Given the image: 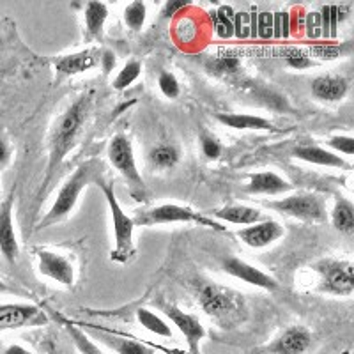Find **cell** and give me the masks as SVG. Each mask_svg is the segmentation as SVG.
Wrapping results in <instances>:
<instances>
[{
    "instance_id": "cell-35",
    "label": "cell",
    "mask_w": 354,
    "mask_h": 354,
    "mask_svg": "<svg viewBox=\"0 0 354 354\" xmlns=\"http://www.w3.org/2000/svg\"><path fill=\"white\" fill-rule=\"evenodd\" d=\"M158 84H160L161 93L165 94L167 97H170V100H176V97L179 96V91H181V87H179V82L176 80V77H174L172 73H169V71L160 73Z\"/></svg>"
},
{
    "instance_id": "cell-1",
    "label": "cell",
    "mask_w": 354,
    "mask_h": 354,
    "mask_svg": "<svg viewBox=\"0 0 354 354\" xmlns=\"http://www.w3.org/2000/svg\"><path fill=\"white\" fill-rule=\"evenodd\" d=\"M85 112H87V100L80 97L75 105L66 110L64 115L57 122L55 129H53L52 142H50V163L48 170H46V181L52 179L53 172H55V169L62 161V158L68 154L73 140L77 137L78 129L82 128Z\"/></svg>"
},
{
    "instance_id": "cell-5",
    "label": "cell",
    "mask_w": 354,
    "mask_h": 354,
    "mask_svg": "<svg viewBox=\"0 0 354 354\" xmlns=\"http://www.w3.org/2000/svg\"><path fill=\"white\" fill-rule=\"evenodd\" d=\"M270 205L273 209L280 211V213L299 218V220L324 221V218H326L324 205L315 195H292V197L273 202Z\"/></svg>"
},
{
    "instance_id": "cell-8",
    "label": "cell",
    "mask_w": 354,
    "mask_h": 354,
    "mask_svg": "<svg viewBox=\"0 0 354 354\" xmlns=\"http://www.w3.org/2000/svg\"><path fill=\"white\" fill-rule=\"evenodd\" d=\"M324 280V289L337 294H349L353 290V264L351 262H324L319 268Z\"/></svg>"
},
{
    "instance_id": "cell-29",
    "label": "cell",
    "mask_w": 354,
    "mask_h": 354,
    "mask_svg": "<svg viewBox=\"0 0 354 354\" xmlns=\"http://www.w3.org/2000/svg\"><path fill=\"white\" fill-rule=\"evenodd\" d=\"M64 324L66 328H68L69 337L73 338L75 346H77L78 351H80V354H103L93 342H91V340H88V337H85V333H82L80 330H77V328L73 326V324H69L68 321H64Z\"/></svg>"
},
{
    "instance_id": "cell-31",
    "label": "cell",
    "mask_w": 354,
    "mask_h": 354,
    "mask_svg": "<svg viewBox=\"0 0 354 354\" xmlns=\"http://www.w3.org/2000/svg\"><path fill=\"white\" fill-rule=\"evenodd\" d=\"M197 24H195L192 18H179L176 25V36L179 39V43L189 44L192 41L197 39Z\"/></svg>"
},
{
    "instance_id": "cell-47",
    "label": "cell",
    "mask_w": 354,
    "mask_h": 354,
    "mask_svg": "<svg viewBox=\"0 0 354 354\" xmlns=\"http://www.w3.org/2000/svg\"><path fill=\"white\" fill-rule=\"evenodd\" d=\"M8 290H9V287L6 286V283L2 282V280H0V292H8Z\"/></svg>"
},
{
    "instance_id": "cell-6",
    "label": "cell",
    "mask_w": 354,
    "mask_h": 354,
    "mask_svg": "<svg viewBox=\"0 0 354 354\" xmlns=\"http://www.w3.org/2000/svg\"><path fill=\"white\" fill-rule=\"evenodd\" d=\"M109 158L110 161H112V165L115 167L131 185L140 186V188L144 189V183H142L137 163H135V156H133L131 144H129V140L124 135H117V137L110 142Z\"/></svg>"
},
{
    "instance_id": "cell-37",
    "label": "cell",
    "mask_w": 354,
    "mask_h": 354,
    "mask_svg": "<svg viewBox=\"0 0 354 354\" xmlns=\"http://www.w3.org/2000/svg\"><path fill=\"white\" fill-rule=\"evenodd\" d=\"M286 61L294 69H306L312 66V59L308 57V53L299 48H287Z\"/></svg>"
},
{
    "instance_id": "cell-10",
    "label": "cell",
    "mask_w": 354,
    "mask_h": 354,
    "mask_svg": "<svg viewBox=\"0 0 354 354\" xmlns=\"http://www.w3.org/2000/svg\"><path fill=\"white\" fill-rule=\"evenodd\" d=\"M0 254L11 264L18 257V241L12 225V195L0 205Z\"/></svg>"
},
{
    "instance_id": "cell-43",
    "label": "cell",
    "mask_w": 354,
    "mask_h": 354,
    "mask_svg": "<svg viewBox=\"0 0 354 354\" xmlns=\"http://www.w3.org/2000/svg\"><path fill=\"white\" fill-rule=\"evenodd\" d=\"M186 6H188V2H167L165 8H163V17L174 18L177 12H181Z\"/></svg>"
},
{
    "instance_id": "cell-27",
    "label": "cell",
    "mask_w": 354,
    "mask_h": 354,
    "mask_svg": "<svg viewBox=\"0 0 354 354\" xmlns=\"http://www.w3.org/2000/svg\"><path fill=\"white\" fill-rule=\"evenodd\" d=\"M140 73H142L140 62L137 61L128 62V64L122 68V71L117 75L115 82H113V87H115L117 91H124V88H128L133 82L137 80Z\"/></svg>"
},
{
    "instance_id": "cell-13",
    "label": "cell",
    "mask_w": 354,
    "mask_h": 354,
    "mask_svg": "<svg viewBox=\"0 0 354 354\" xmlns=\"http://www.w3.org/2000/svg\"><path fill=\"white\" fill-rule=\"evenodd\" d=\"M282 234V225H278L277 221H262V223H252L246 229L239 230V238L252 248H264L277 241Z\"/></svg>"
},
{
    "instance_id": "cell-19",
    "label": "cell",
    "mask_w": 354,
    "mask_h": 354,
    "mask_svg": "<svg viewBox=\"0 0 354 354\" xmlns=\"http://www.w3.org/2000/svg\"><path fill=\"white\" fill-rule=\"evenodd\" d=\"M97 62L96 53L87 50V52L73 53V55L62 57L61 61H57L55 68L57 71L62 73V75H78V73H84L87 69L94 68Z\"/></svg>"
},
{
    "instance_id": "cell-22",
    "label": "cell",
    "mask_w": 354,
    "mask_h": 354,
    "mask_svg": "<svg viewBox=\"0 0 354 354\" xmlns=\"http://www.w3.org/2000/svg\"><path fill=\"white\" fill-rule=\"evenodd\" d=\"M234 15H236V11L232 9V6H220L216 11L211 12L214 32L221 39L234 37Z\"/></svg>"
},
{
    "instance_id": "cell-12",
    "label": "cell",
    "mask_w": 354,
    "mask_h": 354,
    "mask_svg": "<svg viewBox=\"0 0 354 354\" xmlns=\"http://www.w3.org/2000/svg\"><path fill=\"white\" fill-rule=\"evenodd\" d=\"M37 255H39V271L44 277L52 278L62 286H73L75 274H73L71 264L64 257L46 252V250H39Z\"/></svg>"
},
{
    "instance_id": "cell-23",
    "label": "cell",
    "mask_w": 354,
    "mask_h": 354,
    "mask_svg": "<svg viewBox=\"0 0 354 354\" xmlns=\"http://www.w3.org/2000/svg\"><path fill=\"white\" fill-rule=\"evenodd\" d=\"M106 6L103 2H88L85 9V24L91 36H100L106 20Z\"/></svg>"
},
{
    "instance_id": "cell-18",
    "label": "cell",
    "mask_w": 354,
    "mask_h": 354,
    "mask_svg": "<svg viewBox=\"0 0 354 354\" xmlns=\"http://www.w3.org/2000/svg\"><path fill=\"white\" fill-rule=\"evenodd\" d=\"M292 156L298 158V160L306 161V163H314V165L321 167H347L346 161L342 158L335 156L330 151H324L321 147H315V145H308V147H296L292 151Z\"/></svg>"
},
{
    "instance_id": "cell-17",
    "label": "cell",
    "mask_w": 354,
    "mask_h": 354,
    "mask_svg": "<svg viewBox=\"0 0 354 354\" xmlns=\"http://www.w3.org/2000/svg\"><path fill=\"white\" fill-rule=\"evenodd\" d=\"M290 189V185L283 181L282 177L273 172H259L250 177L248 192L250 194H270L277 195Z\"/></svg>"
},
{
    "instance_id": "cell-39",
    "label": "cell",
    "mask_w": 354,
    "mask_h": 354,
    "mask_svg": "<svg viewBox=\"0 0 354 354\" xmlns=\"http://www.w3.org/2000/svg\"><path fill=\"white\" fill-rule=\"evenodd\" d=\"M310 52L314 53L315 57H319L321 61H331V59L340 55V46H335V44H328V43L312 44Z\"/></svg>"
},
{
    "instance_id": "cell-28",
    "label": "cell",
    "mask_w": 354,
    "mask_h": 354,
    "mask_svg": "<svg viewBox=\"0 0 354 354\" xmlns=\"http://www.w3.org/2000/svg\"><path fill=\"white\" fill-rule=\"evenodd\" d=\"M211 73H214L216 77H227V75H234L239 69V59L238 57H218L214 61L209 62Z\"/></svg>"
},
{
    "instance_id": "cell-20",
    "label": "cell",
    "mask_w": 354,
    "mask_h": 354,
    "mask_svg": "<svg viewBox=\"0 0 354 354\" xmlns=\"http://www.w3.org/2000/svg\"><path fill=\"white\" fill-rule=\"evenodd\" d=\"M216 119L221 124L236 129H268V131L274 129L270 121L257 115H246V113H218Z\"/></svg>"
},
{
    "instance_id": "cell-2",
    "label": "cell",
    "mask_w": 354,
    "mask_h": 354,
    "mask_svg": "<svg viewBox=\"0 0 354 354\" xmlns=\"http://www.w3.org/2000/svg\"><path fill=\"white\" fill-rule=\"evenodd\" d=\"M105 194L109 202L110 213H112L113 232H115V250L112 252V261L126 262L133 254V227L135 221L121 209V205L113 195V186L110 183H97Z\"/></svg>"
},
{
    "instance_id": "cell-7",
    "label": "cell",
    "mask_w": 354,
    "mask_h": 354,
    "mask_svg": "<svg viewBox=\"0 0 354 354\" xmlns=\"http://www.w3.org/2000/svg\"><path fill=\"white\" fill-rule=\"evenodd\" d=\"M163 312L167 314V317L176 324V328L185 335V338L188 340V346L192 349V353L198 354V344H201L202 338L205 337V330L201 322L194 317V315L185 314L183 310H179L174 305H161Z\"/></svg>"
},
{
    "instance_id": "cell-42",
    "label": "cell",
    "mask_w": 354,
    "mask_h": 354,
    "mask_svg": "<svg viewBox=\"0 0 354 354\" xmlns=\"http://www.w3.org/2000/svg\"><path fill=\"white\" fill-rule=\"evenodd\" d=\"M321 25H322V37L324 39H331V9L330 6H322L321 11Z\"/></svg>"
},
{
    "instance_id": "cell-44",
    "label": "cell",
    "mask_w": 354,
    "mask_h": 354,
    "mask_svg": "<svg viewBox=\"0 0 354 354\" xmlns=\"http://www.w3.org/2000/svg\"><path fill=\"white\" fill-rule=\"evenodd\" d=\"M100 62H101V66H103V71L110 73L113 68H115V55L106 50V52H103L100 55Z\"/></svg>"
},
{
    "instance_id": "cell-34",
    "label": "cell",
    "mask_w": 354,
    "mask_h": 354,
    "mask_svg": "<svg viewBox=\"0 0 354 354\" xmlns=\"http://www.w3.org/2000/svg\"><path fill=\"white\" fill-rule=\"evenodd\" d=\"M252 34V20L250 12L239 11L234 15V37L238 39H248Z\"/></svg>"
},
{
    "instance_id": "cell-38",
    "label": "cell",
    "mask_w": 354,
    "mask_h": 354,
    "mask_svg": "<svg viewBox=\"0 0 354 354\" xmlns=\"http://www.w3.org/2000/svg\"><path fill=\"white\" fill-rule=\"evenodd\" d=\"M305 32L308 39H319V37H322L321 15H319V12H308V15H306Z\"/></svg>"
},
{
    "instance_id": "cell-4",
    "label": "cell",
    "mask_w": 354,
    "mask_h": 354,
    "mask_svg": "<svg viewBox=\"0 0 354 354\" xmlns=\"http://www.w3.org/2000/svg\"><path fill=\"white\" fill-rule=\"evenodd\" d=\"M176 221H186V223H198V225L211 227L214 230H223V225L213 220H207L195 211L183 207L177 204H163L160 207L147 211L140 216L138 223L142 225H158V223H176Z\"/></svg>"
},
{
    "instance_id": "cell-36",
    "label": "cell",
    "mask_w": 354,
    "mask_h": 354,
    "mask_svg": "<svg viewBox=\"0 0 354 354\" xmlns=\"http://www.w3.org/2000/svg\"><path fill=\"white\" fill-rule=\"evenodd\" d=\"M257 37L264 41L273 39V12H257Z\"/></svg>"
},
{
    "instance_id": "cell-33",
    "label": "cell",
    "mask_w": 354,
    "mask_h": 354,
    "mask_svg": "<svg viewBox=\"0 0 354 354\" xmlns=\"http://www.w3.org/2000/svg\"><path fill=\"white\" fill-rule=\"evenodd\" d=\"M105 340L119 354H149V353H147V349L142 346V344L133 342V340H128V338H121V340H117V338H113V340H110V338H105Z\"/></svg>"
},
{
    "instance_id": "cell-14",
    "label": "cell",
    "mask_w": 354,
    "mask_h": 354,
    "mask_svg": "<svg viewBox=\"0 0 354 354\" xmlns=\"http://www.w3.org/2000/svg\"><path fill=\"white\" fill-rule=\"evenodd\" d=\"M310 333L305 328L294 326L289 328L287 331H283L280 337L271 344L270 351L273 354H303L306 353V349L310 347Z\"/></svg>"
},
{
    "instance_id": "cell-32",
    "label": "cell",
    "mask_w": 354,
    "mask_h": 354,
    "mask_svg": "<svg viewBox=\"0 0 354 354\" xmlns=\"http://www.w3.org/2000/svg\"><path fill=\"white\" fill-rule=\"evenodd\" d=\"M290 15L287 11L273 12V37L286 39L290 36Z\"/></svg>"
},
{
    "instance_id": "cell-45",
    "label": "cell",
    "mask_w": 354,
    "mask_h": 354,
    "mask_svg": "<svg viewBox=\"0 0 354 354\" xmlns=\"http://www.w3.org/2000/svg\"><path fill=\"white\" fill-rule=\"evenodd\" d=\"M9 160V147L2 138H0V167L6 165Z\"/></svg>"
},
{
    "instance_id": "cell-9",
    "label": "cell",
    "mask_w": 354,
    "mask_h": 354,
    "mask_svg": "<svg viewBox=\"0 0 354 354\" xmlns=\"http://www.w3.org/2000/svg\"><path fill=\"white\" fill-rule=\"evenodd\" d=\"M223 270L229 274H232L234 278H239L243 282L250 283V286L261 287V289L266 290H274L278 287V283L274 282L270 274H266L264 271L257 270L254 266L246 264L245 261L236 257H230L223 261Z\"/></svg>"
},
{
    "instance_id": "cell-21",
    "label": "cell",
    "mask_w": 354,
    "mask_h": 354,
    "mask_svg": "<svg viewBox=\"0 0 354 354\" xmlns=\"http://www.w3.org/2000/svg\"><path fill=\"white\" fill-rule=\"evenodd\" d=\"M216 216L236 225H252V223H257L261 213L248 205H225L223 209L216 211Z\"/></svg>"
},
{
    "instance_id": "cell-24",
    "label": "cell",
    "mask_w": 354,
    "mask_h": 354,
    "mask_svg": "<svg viewBox=\"0 0 354 354\" xmlns=\"http://www.w3.org/2000/svg\"><path fill=\"white\" fill-rule=\"evenodd\" d=\"M335 229L344 234H351L354 230V209L353 204L346 198H340L333 209Z\"/></svg>"
},
{
    "instance_id": "cell-41",
    "label": "cell",
    "mask_w": 354,
    "mask_h": 354,
    "mask_svg": "<svg viewBox=\"0 0 354 354\" xmlns=\"http://www.w3.org/2000/svg\"><path fill=\"white\" fill-rule=\"evenodd\" d=\"M201 142H202V151H204L205 158H209V160H218V158H220L221 145L218 144L214 138L207 137V135H202Z\"/></svg>"
},
{
    "instance_id": "cell-11",
    "label": "cell",
    "mask_w": 354,
    "mask_h": 354,
    "mask_svg": "<svg viewBox=\"0 0 354 354\" xmlns=\"http://www.w3.org/2000/svg\"><path fill=\"white\" fill-rule=\"evenodd\" d=\"M201 303L205 314L211 317H225V315L232 314L238 306V303L234 301L232 294L214 286H207L202 289Z\"/></svg>"
},
{
    "instance_id": "cell-30",
    "label": "cell",
    "mask_w": 354,
    "mask_h": 354,
    "mask_svg": "<svg viewBox=\"0 0 354 354\" xmlns=\"http://www.w3.org/2000/svg\"><path fill=\"white\" fill-rule=\"evenodd\" d=\"M126 25L133 30H140L145 21V4L144 2H131L124 11Z\"/></svg>"
},
{
    "instance_id": "cell-40",
    "label": "cell",
    "mask_w": 354,
    "mask_h": 354,
    "mask_svg": "<svg viewBox=\"0 0 354 354\" xmlns=\"http://www.w3.org/2000/svg\"><path fill=\"white\" fill-rule=\"evenodd\" d=\"M330 145L333 149L340 151V153L347 154V156H353L354 154V140L353 137H342V135H337L330 140Z\"/></svg>"
},
{
    "instance_id": "cell-16",
    "label": "cell",
    "mask_w": 354,
    "mask_h": 354,
    "mask_svg": "<svg viewBox=\"0 0 354 354\" xmlns=\"http://www.w3.org/2000/svg\"><path fill=\"white\" fill-rule=\"evenodd\" d=\"M312 93L322 101H340L347 94V82L342 77H317L312 82Z\"/></svg>"
},
{
    "instance_id": "cell-26",
    "label": "cell",
    "mask_w": 354,
    "mask_h": 354,
    "mask_svg": "<svg viewBox=\"0 0 354 354\" xmlns=\"http://www.w3.org/2000/svg\"><path fill=\"white\" fill-rule=\"evenodd\" d=\"M149 161L156 169H172L179 161V151L172 145H158L149 153Z\"/></svg>"
},
{
    "instance_id": "cell-15",
    "label": "cell",
    "mask_w": 354,
    "mask_h": 354,
    "mask_svg": "<svg viewBox=\"0 0 354 354\" xmlns=\"http://www.w3.org/2000/svg\"><path fill=\"white\" fill-rule=\"evenodd\" d=\"M37 308L32 305H0V330H12L32 324Z\"/></svg>"
},
{
    "instance_id": "cell-25",
    "label": "cell",
    "mask_w": 354,
    "mask_h": 354,
    "mask_svg": "<svg viewBox=\"0 0 354 354\" xmlns=\"http://www.w3.org/2000/svg\"><path fill=\"white\" fill-rule=\"evenodd\" d=\"M137 319L142 326H144L147 331H151V333L160 335V337H165V338L172 337V330H170L169 324H167L163 319L158 317L154 312H151V310L140 308L137 312Z\"/></svg>"
},
{
    "instance_id": "cell-3",
    "label": "cell",
    "mask_w": 354,
    "mask_h": 354,
    "mask_svg": "<svg viewBox=\"0 0 354 354\" xmlns=\"http://www.w3.org/2000/svg\"><path fill=\"white\" fill-rule=\"evenodd\" d=\"M88 176H91V165L88 163H84L77 169V172L73 174L71 179L62 186L61 194L57 197L55 204L52 205L50 213L44 216V221L41 223V227H48L55 221L62 220L66 214L71 213V209L77 204L78 197H80V192L84 189V186L87 185Z\"/></svg>"
},
{
    "instance_id": "cell-46",
    "label": "cell",
    "mask_w": 354,
    "mask_h": 354,
    "mask_svg": "<svg viewBox=\"0 0 354 354\" xmlns=\"http://www.w3.org/2000/svg\"><path fill=\"white\" fill-rule=\"evenodd\" d=\"M4 354H32V353H28L25 347L18 346V344H12V346H9L8 349H6Z\"/></svg>"
}]
</instances>
